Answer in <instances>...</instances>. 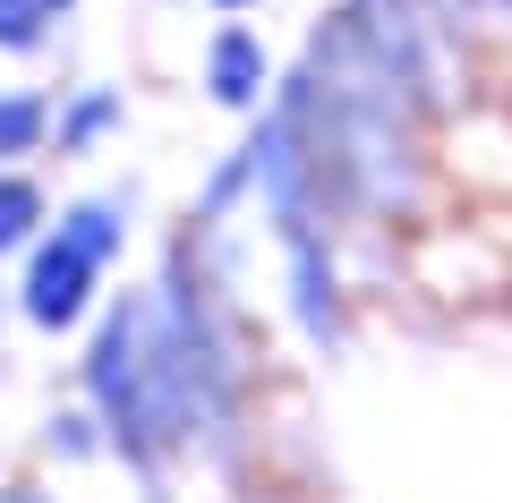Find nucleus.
<instances>
[{
  "mask_svg": "<svg viewBox=\"0 0 512 503\" xmlns=\"http://www.w3.org/2000/svg\"><path fill=\"white\" fill-rule=\"evenodd\" d=\"M35 9H52V0H0V43H35L43 35Z\"/></svg>",
  "mask_w": 512,
  "mask_h": 503,
  "instance_id": "3",
  "label": "nucleus"
},
{
  "mask_svg": "<svg viewBox=\"0 0 512 503\" xmlns=\"http://www.w3.org/2000/svg\"><path fill=\"white\" fill-rule=\"evenodd\" d=\"M256 77H265V60H256V35H222V43H214V94H222V103H248Z\"/></svg>",
  "mask_w": 512,
  "mask_h": 503,
  "instance_id": "2",
  "label": "nucleus"
},
{
  "mask_svg": "<svg viewBox=\"0 0 512 503\" xmlns=\"http://www.w3.org/2000/svg\"><path fill=\"white\" fill-rule=\"evenodd\" d=\"M94 265H103V256H94L77 231H60L52 248L35 256V282H26V307H35L43 324H69V316H77V299H86V273H94Z\"/></svg>",
  "mask_w": 512,
  "mask_h": 503,
  "instance_id": "1",
  "label": "nucleus"
},
{
  "mask_svg": "<svg viewBox=\"0 0 512 503\" xmlns=\"http://www.w3.org/2000/svg\"><path fill=\"white\" fill-rule=\"evenodd\" d=\"M103 120H111V94H94V103L69 111V137H86V128H103Z\"/></svg>",
  "mask_w": 512,
  "mask_h": 503,
  "instance_id": "6",
  "label": "nucleus"
},
{
  "mask_svg": "<svg viewBox=\"0 0 512 503\" xmlns=\"http://www.w3.org/2000/svg\"><path fill=\"white\" fill-rule=\"evenodd\" d=\"M26 222H35V188H26V180H0V239H18Z\"/></svg>",
  "mask_w": 512,
  "mask_h": 503,
  "instance_id": "4",
  "label": "nucleus"
},
{
  "mask_svg": "<svg viewBox=\"0 0 512 503\" xmlns=\"http://www.w3.org/2000/svg\"><path fill=\"white\" fill-rule=\"evenodd\" d=\"M52 9H60V0H52Z\"/></svg>",
  "mask_w": 512,
  "mask_h": 503,
  "instance_id": "7",
  "label": "nucleus"
},
{
  "mask_svg": "<svg viewBox=\"0 0 512 503\" xmlns=\"http://www.w3.org/2000/svg\"><path fill=\"white\" fill-rule=\"evenodd\" d=\"M43 128V103H0V154H9V145H26Z\"/></svg>",
  "mask_w": 512,
  "mask_h": 503,
  "instance_id": "5",
  "label": "nucleus"
}]
</instances>
